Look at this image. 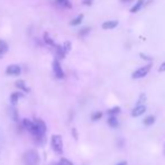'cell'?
Instances as JSON below:
<instances>
[{
	"mask_svg": "<svg viewBox=\"0 0 165 165\" xmlns=\"http://www.w3.org/2000/svg\"><path fill=\"white\" fill-rule=\"evenodd\" d=\"M108 124H109V126L112 128H117L118 126H119V122H118L117 118L114 117V116H110V117H109V119H108Z\"/></svg>",
	"mask_w": 165,
	"mask_h": 165,
	"instance_id": "cell-15",
	"label": "cell"
},
{
	"mask_svg": "<svg viewBox=\"0 0 165 165\" xmlns=\"http://www.w3.org/2000/svg\"><path fill=\"white\" fill-rule=\"evenodd\" d=\"M146 111V107H145L144 104L143 106H136V107L131 110V116L133 117H139L141 114H143Z\"/></svg>",
	"mask_w": 165,
	"mask_h": 165,
	"instance_id": "cell-7",
	"label": "cell"
},
{
	"mask_svg": "<svg viewBox=\"0 0 165 165\" xmlns=\"http://www.w3.org/2000/svg\"><path fill=\"white\" fill-rule=\"evenodd\" d=\"M44 42L47 44V45H50V46H55V43H54L53 38L50 36V34L48 33H44Z\"/></svg>",
	"mask_w": 165,
	"mask_h": 165,
	"instance_id": "cell-16",
	"label": "cell"
},
{
	"mask_svg": "<svg viewBox=\"0 0 165 165\" xmlns=\"http://www.w3.org/2000/svg\"><path fill=\"white\" fill-rule=\"evenodd\" d=\"M145 100H146V96L143 93L141 97H139V99H138L137 106H143V102H145Z\"/></svg>",
	"mask_w": 165,
	"mask_h": 165,
	"instance_id": "cell-26",
	"label": "cell"
},
{
	"mask_svg": "<svg viewBox=\"0 0 165 165\" xmlns=\"http://www.w3.org/2000/svg\"><path fill=\"white\" fill-rule=\"evenodd\" d=\"M55 3L61 8H69L70 9L72 7V3H71L70 0H55Z\"/></svg>",
	"mask_w": 165,
	"mask_h": 165,
	"instance_id": "cell-10",
	"label": "cell"
},
{
	"mask_svg": "<svg viewBox=\"0 0 165 165\" xmlns=\"http://www.w3.org/2000/svg\"><path fill=\"white\" fill-rule=\"evenodd\" d=\"M89 32H90V27H84L79 32V34H80V36H85L89 34Z\"/></svg>",
	"mask_w": 165,
	"mask_h": 165,
	"instance_id": "cell-23",
	"label": "cell"
},
{
	"mask_svg": "<svg viewBox=\"0 0 165 165\" xmlns=\"http://www.w3.org/2000/svg\"><path fill=\"white\" fill-rule=\"evenodd\" d=\"M149 70H151V65H146V66L141 67V69L136 70L133 73V77L134 79H141V77H146L148 74V72H149Z\"/></svg>",
	"mask_w": 165,
	"mask_h": 165,
	"instance_id": "cell-5",
	"label": "cell"
},
{
	"mask_svg": "<svg viewBox=\"0 0 165 165\" xmlns=\"http://www.w3.org/2000/svg\"><path fill=\"white\" fill-rule=\"evenodd\" d=\"M23 126H24V128L27 129L28 131H32V129H33V127H34V121L25 118V119L23 120Z\"/></svg>",
	"mask_w": 165,
	"mask_h": 165,
	"instance_id": "cell-13",
	"label": "cell"
},
{
	"mask_svg": "<svg viewBox=\"0 0 165 165\" xmlns=\"http://www.w3.org/2000/svg\"><path fill=\"white\" fill-rule=\"evenodd\" d=\"M24 94L21 93V92H13L11 96H10V102H11V104L13 106H16L17 101L19 100L20 98H23Z\"/></svg>",
	"mask_w": 165,
	"mask_h": 165,
	"instance_id": "cell-9",
	"label": "cell"
},
{
	"mask_svg": "<svg viewBox=\"0 0 165 165\" xmlns=\"http://www.w3.org/2000/svg\"><path fill=\"white\" fill-rule=\"evenodd\" d=\"M8 44L5 42V40H2V39H0V53L2 54H5V53H7L8 52Z\"/></svg>",
	"mask_w": 165,
	"mask_h": 165,
	"instance_id": "cell-18",
	"label": "cell"
},
{
	"mask_svg": "<svg viewBox=\"0 0 165 165\" xmlns=\"http://www.w3.org/2000/svg\"><path fill=\"white\" fill-rule=\"evenodd\" d=\"M52 65H53V72H54V74H55V77H56L57 79H63L64 71H63V69H62V66H61L58 60H54Z\"/></svg>",
	"mask_w": 165,
	"mask_h": 165,
	"instance_id": "cell-4",
	"label": "cell"
},
{
	"mask_svg": "<svg viewBox=\"0 0 165 165\" xmlns=\"http://www.w3.org/2000/svg\"><path fill=\"white\" fill-rule=\"evenodd\" d=\"M6 73L8 75H13V77H17L21 73V67L17 64H11V65H8L6 69Z\"/></svg>",
	"mask_w": 165,
	"mask_h": 165,
	"instance_id": "cell-6",
	"label": "cell"
},
{
	"mask_svg": "<svg viewBox=\"0 0 165 165\" xmlns=\"http://www.w3.org/2000/svg\"><path fill=\"white\" fill-rule=\"evenodd\" d=\"M92 2H93V0H83V1H82V3H83V5H87V6H90Z\"/></svg>",
	"mask_w": 165,
	"mask_h": 165,
	"instance_id": "cell-27",
	"label": "cell"
},
{
	"mask_svg": "<svg viewBox=\"0 0 165 165\" xmlns=\"http://www.w3.org/2000/svg\"><path fill=\"white\" fill-rule=\"evenodd\" d=\"M119 111H120V108L119 107H114V108H111L108 110V114H110V116H114V114H119Z\"/></svg>",
	"mask_w": 165,
	"mask_h": 165,
	"instance_id": "cell-22",
	"label": "cell"
},
{
	"mask_svg": "<svg viewBox=\"0 0 165 165\" xmlns=\"http://www.w3.org/2000/svg\"><path fill=\"white\" fill-rule=\"evenodd\" d=\"M23 162L25 165H39L40 158L39 155L36 151L34 149H29L24 154Z\"/></svg>",
	"mask_w": 165,
	"mask_h": 165,
	"instance_id": "cell-1",
	"label": "cell"
},
{
	"mask_svg": "<svg viewBox=\"0 0 165 165\" xmlns=\"http://www.w3.org/2000/svg\"><path fill=\"white\" fill-rule=\"evenodd\" d=\"M144 1H145V0H138L137 2L135 3V6L131 7V9H130L131 13H137L138 10L141 9V7H143V5H144Z\"/></svg>",
	"mask_w": 165,
	"mask_h": 165,
	"instance_id": "cell-17",
	"label": "cell"
},
{
	"mask_svg": "<svg viewBox=\"0 0 165 165\" xmlns=\"http://www.w3.org/2000/svg\"><path fill=\"white\" fill-rule=\"evenodd\" d=\"M32 135L36 138H43L45 133H46V124L40 119L34 121V127L32 129Z\"/></svg>",
	"mask_w": 165,
	"mask_h": 165,
	"instance_id": "cell-2",
	"label": "cell"
},
{
	"mask_svg": "<svg viewBox=\"0 0 165 165\" xmlns=\"http://www.w3.org/2000/svg\"><path fill=\"white\" fill-rule=\"evenodd\" d=\"M9 114H10V117L13 118V120H15V121L18 120V112H17V110L15 109V108H10Z\"/></svg>",
	"mask_w": 165,
	"mask_h": 165,
	"instance_id": "cell-20",
	"label": "cell"
},
{
	"mask_svg": "<svg viewBox=\"0 0 165 165\" xmlns=\"http://www.w3.org/2000/svg\"><path fill=\"white\" fill-rule=\"evenodd\" d=\"M15 85H16V87L18 88L19 90H23V91H25V92H28V91H29V88L27 87L26 83H25V81H23V80L16 81Z\"/></svg>",
	"mask_w": 165,
	"mask_h": 165,
	"instance_id": "cell-11",
	"label": "cell"
},
{
	"mask_svg": "<svg viewBox=\"0 0 165 165\" xmlns=\"http://www.w3.org/2000/svg\"><path fill=\"white\" fill-rule=\"evenodd\" d=\"M122 2H129V1H131V0H121Z\"/></svg>",
	"mask_w": 165,
	"mask_h": 165,
	"instance_id": "cell-30",
	"label": "cell"
},
{
	"mask_svg": "<svg viewBox=\"0 0 165 165\" xmlns=\"http://www.w3.org/2000/svg\"><path fill=\"white\" fill-rule=\"evenodd\" d=\"M117 165H127V163L126 162H121V163H118Z\"/></svg>",
	"mask_w": 165,
	"mask_h": 165,
	"instance_id": "cell-29",
	"label": "cell"
},
{
	"mask_svg": "<svg viewBox=\"0 0 165 165\" xmlns=\"http://www.w3.org/2000/svg\"><path fill=\"white\" fill-rule=\"evenodd\" d=\"M159 72H164L165 71V62H163V63L161 64V66H159Z\"/></svg>",
	"mask_w": 165,
	"mask_h": 165,
	"instance_id": "cell-28",
	"label": "cell"
},
{
	"mask_svg": "<svg viewBox=\"0 0 165 165\" xmlns=\"http://www.w3.org/2000/svg\"><path fill=\"white\" fill-rule=\"evenodd\" d=\"M55 53H56V56L58 57V58H64V57L66 56V54H65V52L63 51V48H62V45H55Z\"/></svg>",
	"mask_w": 165,
	"mask_h": 165,
	"instance_id": "cell-12",
	"label": "cell"
},
{
	"mask_svg": "<svg viewBox=\"0 0 165 165\" xmlns=\"http://www.w3.org/2000/svg\"><path fill=\"white\" fill-rule=\"evenodd\" d=\"M58 165H73V164H72V162L66 159V158H62L60 161V163H58Z\"/></svg>",
	"mask_w": 165,
	"mask_h": 165,
	"instance_id": "cell-25",
	"label": "cell"
},
{
	"mask_svg": "<svg viewBox=\"0 0 165 165\" xmlns=\"http://www.w3.org/2000/svg\"><path fill=\"white\" fill-rule=\"evenodd\" d=\"M51 146L53 148V151L57 154L63 153V141L60 135H53L51 139Z\"/></svg>",
	"mask_w": 165,
	"mask_h": 165,
	"instance_id": "cell-3",
	"label": "cell"
},
{
	"mask_svg": "<svg viewBox=\"0 0 165 165\" xmlns=\"http://www.w3.org/2000/svg\"><path fill=\"white\" fill-rule=\"evenodd\" d=\"M118 21L117 20H108V21H104L102 24V28L103 29H112L114 27H117Z\"/></svg>",
	"mask_w": 165,
	"mask_h": 165,
	"instance_id": "cell-8",
	"label": "cell"
},
{
	"mask_svg": "<svg viewBox=\"0 0 165 165\" xmlns=\"http://www.w3.org/2000/svg\"><path fill=\"white\" fill-rule=\"evenodd\" d=\"M0 57H2V54H1V53H0Z\"/></svg>",
	"mask_w": 165,
	"mask_h": 165,
	"instance_id": "cell-31",
	"label": "cell"
},
{
	"mask_svg": "<svg viewBox=\"0 0 165 165\" xmlns=\"http://www.w3.org/2000/svg\"><path fill=\"white\" fill-rule=\"evenodd\" d=\"M101 117H102V112L98 111V112H94L91 118H92V120H98V119H100Z\"/></svg>",
	"mask_w": 165,
	"mask_h": 165,
	"instance_id": "cell-24",
	"label": "cell"
},
{
	"mask_svg": "<svg viewBox=\"0 0 165 165\" xmlns=\"http://www.w3.org/2000/svg\"><path fill=\"white\" fill-rule=\"evenodd\" d=\"M154 121H155L154 116H149V117H146L144 119V125L145 126H151V125L154 124Z\"/></svg>",
	"mask_w": 165,
	"mask_h": 165,
	"instance_id": "cell-19",
	"label": "cell"
},
{
	"mask_svg": "<svg viewBox=\"0 0 165 165\" xmlns=\"http://www.w3.org/2000/svg\"><path fill=\"white\" fill-rule=\"evenodd\" d=\"M62 48H63V51L65 52V54L69 53V52L71 51V42H70V40L64 42V44L62 45Z\"/></svg>",
	"mask_w": 165,
	"mask_h": 165,
	"instance_id": "cell-21",
	"label": "cell"
},
{
	"mask_svg": "<svg viewBox=\"0 0 165 165\" xmlns=\"http://www.w3.org/2000/svg\"><path fill=\"white\" fill-rule=\"evenodd\" d=\"M82 20H83V15L81 13V15H79V16H77L75 18H73V19L71 20L70 25L71 26H77V25H80Z\"/></svg>",
	"mask_w": 165,
	"mask_h": 165,
	"instance_id": "cell-14",
	"label": "cell"
}]
</instances>
